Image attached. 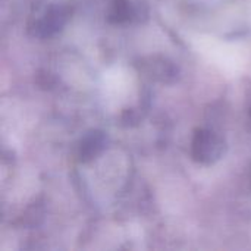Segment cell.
<instances>
[{
    "label": "cell",
    "instance_id": "6da1fadb",
    "mask_svg": "<svg viewBox=\"0 0 251 251\" xmlns=\"http://www.w3.org/2000/svg\"><path fill=\"white\" fill-rule=\"evenodd\" d=\"M72 15V6L63 1H37L26 21L28 32L35 38H50L59 34Z\"/></svg>",
    "mask_w": 251,
    "mask_h": 251
},
{
    "label": "cell",
    "instance_id": "7a4b0ae2",
    "mask_svg": "<svg viewBox=\"0 0 251 251\" xmlns=\"http://www.w3.org/2000/svg\"><path fill=\"white\" fill-rule=\"evenodd\" d=\"M226 151L225 140L209 128L196 129L191 141V157L200 165H215L219 162Z\"/></svg>",
    "mask_w": 251,
    "mask_h": 251
},
{
    "label": "cell",
    "instance_id": "3957f363",
    "mask_svg": "<svg viewBox=\"0 0 251 251\" xmlns=\"http://www.w3.org/2000/svg\"><path fill=\"white\" fill-rule=\"evenodd\" d=\"M149 15L144 0H112L107 19L112 24L124 25L132 22H141Z\"/></svg>",
    "mask_w": 251,
    "mask_h": 251
},
{
    "label": "cell",
    "instance_id": "277c9868",
    "mask_svg": "<svg viewBox=\"0 0 251 251\" xmlns=\"http://www.w3.org/2000/svg\"><path fill=\"white\" fill-rule=\"evenodd\" d=\"M141 71L147 78L159 82H174L178 78V68L163 57H149L143 60Z\"/></svg>",
    "mask_w": 251,
    "mask_h": 251
},
{
    "label": "cell",
    "instance_id": "5b68a950",
    "mask_svg": "<svg viewBox=\"0 0 251 251\" xmlns=\"http://www.w3.org/2000/svg\"><path fill=\"white\" fill-rule=\"evenodd\" d=\"M107 146V137L103 131L87 132L78 146V157L82 163H88L99 157Z\"/></svg>",
    "mask_w": 251,
    "mask_h": 251
},
{
    "label": "cell",
    "instance_id": "8992f818",
    "mask_svg": "<svg viewBox=\"0 0 251 251\" xmlns=\"http://www.w3.org/2000/svg\"><path fill=\"white\" fill-rule=\"evenodd\" d=\"M250 116H251V107H250Z\"/></svg>",
    "mask_w": 251,
    "mask_h": 251
}]
</instances>
